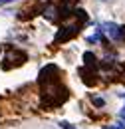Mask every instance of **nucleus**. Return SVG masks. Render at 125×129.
Returning a JSON list of instances; mask_svg holds the SVG:
<instances>
[{
    "instance_id": "f257e3e1",
    "label": "nucleus",
    "mask_w": 125,
    "mask_h": 129,
    "mask_svg": "<svg viewBox=\"0 0 125 129\" xmlns=\"http://www.w3.org/2000/svg\"><path fill=\"white\" fill-rule=\"evenodd\" d=\"M42 85V93H44V103L54 107V105H62L64 101L70 97L68 89L62 85L60 80H54V81H46V83H40Z\"/></svg>"
},
{
    "instance_id": "f03ea898",
    "label": "nucleus",
    "mask_w": 125,
    "mask_h": 129,
    "mask_svg": "<svg viewBox=\"0 0 125 129\" xmlns=\"http://www.w3.org/2000/svg\"><path fill=\"white\" fill-rule=\"evenodd\" d=\"M4 62H8V64H4V70H10L12 66H22L26 62V54L18 52V50H10L6 54V58H4Z\"/></svg>"
},
{
    "instance_id": "7ed1b4c3",
    "label": "nucleus",
    "mask_w": 125,
    "mask_h": 129,
    "mask_svg": "<svg viewBox=\"0 0 125 129\" xmlns=\"http://www.w3.org/2000/svg\"><path fill=\"white\" fill-rule=\"evenodd\" d=\"M79 24H72V26H66V28H62L60 32L56 34V42H68V40H72L74 36H78L79 34Z\"/></svg>"
},
{
    "instance_id": "20e7f679",
    "label": "nucleus",
    "mask_w": 125,
    "mask_h": 129,
    "mask_svg": "<svg viewBox=\"0 0 125 129\" xmlns=\"http://www.w3.org/2000/svg\"><path fill=\"white\" fill-rule=\"evenodd\" d=\"M101 32H105L111 40H121V28H119L117 24H113V22H105Z\"/></svg>"
},
{
    "instance_id": "39448f33",
    "label": "nucleus",
    "mask_w": 125,
    "mask_h": 129,
    "mask_svg": "<svg viewBox=\"0 0 125 129\" xmlns=\"http://www.w3.org/2000/svg\"><path fill=\"white\" fill-rule=\"evenodd\" d=\"M83 62H85L87 68H95V62H97V60H95V56L91 52H85V54H83Z\"/></svg>"
},
{
    "instance_id": "423d86ee",
    "label": "nucleus",
    "mask_w": 125,
    "mask_h": 129,
    "mask_svg": "<svg viewBox=\"0 0 125 129\" xmlns=\"http://www.w3.org/2000/svg\"><path fill=\"white\" fill-rule=\"evenodd\" d=\"M99 40H101V30H97L93 36H89V38H87V42H91V44H93V42H99Z\"/></svg>"
},
{
    "instance_id": "0eeeda50",
    "label": "nucleus",
    "mask_w": 125,
    "mask_h": 129,
    "mask_svg": "<svg viewBox=\"0 0 125 129\" xmlns=\"http://www.w3.org/2000/svg\"><path fill=\"white\" fill-rule=\"evenodd\" d=\"M93 105H97V107H103V105H105V101H103L101 97H93Z\"/></svg>"
},
{
    "instance_id": "6e6552de",
    "label": "nucleus",
    "mask_w": 125,
    "mask_h": 129,
    "mask_svg": "<svg viewBox=\"0 0 125 129\" xmlns=\"http://www.w3.org/2000/svg\"><path fill=\"white\" fill-rule=\"evenodd\" d=\"M60 127H62V129H74L70 123H60Z\"/></svg>"
},
{
    "instance_id": "1a4fd4ad",
    "label": "nucleus",
    "mask_w": 125,
    "mask_h": 129,
    "mask_svg": "<svg viewBox=\"0 0 125 129\" xmlns=\"http://www.w3.org/2000/svg\"><path fill=\"white\" fill-rule=\"evenodd\" d=\"M8 2H14V0H0V6H4V4H8Z\"/></svg>"
},
{
    "instance_id": "9d476101",
    "label": "nucleus",
    "mask_w": 125,
    "mask_h": 129,
    "mask_svg": "<svg viewBox=\"0 0 125 129\" xmlns=\"http://www.w3.org/2000/svg\"><path fill=\"white\" fill-rule=\"evenodd\" d=\"M115 129H125V127L121 125V123H117V125H115Z\"/></svg>"
},
{
    "instance_id": "9b49d317",
    "label": "nucleus",
    "mask_w": 125,
    "mask_h": 129,
    "mask_svg": "<svg viewBox=\"0 0 125 129\" xmlns=\"http://www.w3.org/2000/svg\"><path fill=\"white\" fill-rule=\"evenodd\" d=\"M121 117H125V107H123V111H121Z\"/></svg>"
}]
</instances>
